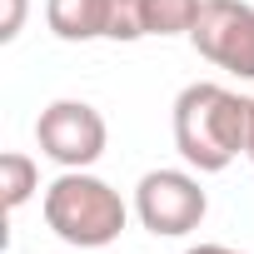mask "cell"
Masks as SVG:
<instances>
[{
    "label": "cell",
    "instance_id": "9c48e42d",
    "mask_svg": "<svg viewBox=\"0 0 254 254\" xmlns=\"http://www.w3.org/2000/svg\"><path fill=\"white\" fill-rule=\"evenodd\" d=\"M20 25H25V0H5V20H0V40H15L20 35Z\"/></svg>",
    "mask_w": 254,
    "mask_h": 254
},
{
    "label": "cell",
    "instance_id": "8fae6325",
    "mask_svg": "<svg viewBox=\"0 0 254 254\" xmlns=\"http://www.w3.org/2000/svg\"><path fill=\"white\" fill-rule=\"evenodd\" d=\"M244 155H249V165H254V100H249V130H244Z\"/></svg>",
    "mask_w": 254,
    "mask_h": 254
},
{
    "label": "cell",
    "instance_id": "5b68a950",
    "mask_svg": "<svg viewBox=\"0 0 254 254\" xmlns=\"http://www.w3.org/2000/svg\"><path fill=\"white\" fill-rule=\"evenodd\" d=\"M190 40L209 65H219L239 80H254V5H244V0H204Z\"/></svg>",
    "mask_w": 254,
    "mask_h": 254
},
{
    "label": "cell",
    "instance_id": "ba28073f",
    "mask_svg": "<svg viewBox=\"0 0 254 254\" xmlns=\"http://www.w3.org/2000/svg\"><path fill=\"white\" fill-rule=\"evenodd\" d=\"M35 190H40V170H35V160L20 155V150H5V155H0V199H5V209L15 214Z\"/></svg>",
    "mask_w": 254,
    "mask_h": 254
},
{
    "label": "cell",
    "instance_id": "8992f818",
    "mask_svg": "<svg viewBox=\"0 0 254 254\" xmlns=\"http://www.w3.org/2000/svg\"><path fill=\"white\" fill-rule=\"evenodd\" d=\"M45 25L60 40H105L110 0H45Z\"/></svg>",
    "mask_w": 254,
    "mask_h": 254
},
{
    "label": "cell",
    "instance_id": "52a82bcc",
    "mask_svg": "<svg viewBox=\"0 0 254 254\" xmlns=\"http://www.w3.org/2000/svg\"><path fill=\"white\" fill-rule=\"evenodd\" d=\"M204 0H140L145 35H190Z\"/></svg>",
    "mask_w": 254,
    "mask_h": 254
},
{
    "label": "cell",
    "instance_id": "7a4b0ae2",
    "mask_svg": "<svg viewBox=\"0 0 254 254\" xmlns=\"http://www.w3.org/2000/svg\"><path fill=\"white\" fill-rule=\"evenodd\" d=\"M40 209H45V224L55 229V239H65L75 249H105V244H115L120 229H125V219H130L120 190H110L90 170H65L60 180H50Z\"/></svg>",
    "mask_w": 254,
    "mask_h": 254
},
{
    "label": "cell",
    "instance_id": "6da1fadb",
    "mask_svg": "<svg viewBox=\"0 0 254 254\" xmlns=\"http://www.w3.org/2000/svg\"><path fill=\"white\" fill-rule=\"evenodd\" d=\"M244 130H249V100L214 80H194L175 95V150L185 155L190 170L219 175L244 155Z\"/></svg>",
    "mask_w": 254,
    "mask_h": 254
},
{
    "label": "cell",
    "instance_id": "277c9868",
    "mask_svg": "<svg viewBox=\"0 0 254 254\" xmlns=\"http://www.w3.org/2000/svg\"><path fill=\"white\" fill-rule=\"evenodd\" d=\"M35 140H40V155L55 160L60 170H90L100 155H105V115L85 100H55L40 110L35 120Z\"/></svg>",
    "mask_w": 254,
    "mask_h": 254
},
{
    "label": "cell",
    "instance_id": "3957f363",
    "mask_svg": "<svg viewBox=\"0 0 254 254\" xmlns=\"http://www.w3.org/2000/svg\"><path fill=\"white\" fill-rule=\"evenodd\" d=\"M135 214L155 239H180L204 224L209 194L199 190V180L190 170H150L135 185Z\"/></svg>",
    "mask_w": 254,
    "mask_h": 254
},
{
    "label": "cell",
    "instance_id": "30bf717a",
    "mask_svg": "<svg viewBox=\"0 0 254 254\" xmlns=\"http://www.w3.org/2000/svg\"><path fill=\"white\" fill-rule=\"evenodd\" d=\"M185 254H244V249H229V244H194V249H185Z\"/></svg>",
    "mask_w": 254,
    "mask_h": 254
}]
</instances>
